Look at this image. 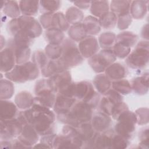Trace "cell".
Segmentation results:
<instances>
[{
    "mask_svg": "<svg viewBox=\"0 0 149 149\" xmlns=\"http://www.w3.org/2000/svg\"><path fill=\"white\" fill-rule=\"evenodd\" d=\"M60 1H40V11L42 14L46 13H55L60 8Z\"/></svg>",
    "mask_w": 149,
    "mask_h": 149,
    "instance_id": "7bdbcfd3",
    "label": "cell"
},
{
    "mask_svg": "<svg viewBox=\"0 0 149 149\" xmlns=\"http://www.w3.org/2000/svg\"><path fill=\"white\" fill-rule=\"evenodd\" d=\"M117 16L111 11L103 15L98 19L101 27L105 29H110L115 27L117 23Z\"/></svg>",
    "mask_w": 149,
    "mask_h": 149,
    "instance_id": "60d3db41",
    "label": "cell"
},
{
    "mask_svg": "<svg viewBox=\"0 0 149 149\" xmlns=\"http://www.w3.org/2000/svg\"><path fill=\"white\" fill-rule=\"evenodd\" d=\"M18 112V108L15 103L8 100H1L0 119L9 120L15 118Z\"/></svg>",
    "mask_w": 149,
    "mask_h": 149,
    "instance_id": "7402d4cb",
    "label": "cell"
},
{
    "mask_svg": "<svg viewBox=\"0 0 149 149\" xmlns=\"http://www.w3.org/2000/svg\"><path fill=\"white\" fill-rule=\"evenodd\" d=\"M16 118L23 126L31 125L41 136L54 133L56 116L51 108L34 104L30 108L19 111Z\"/></svg>",
    "mask_w": 149,
    "mask_h": 149,
    "instance_id": "6da1fadb",
    "label": "cell"
},
{
    "mask_svg": "<svg viewBox=\"0 0 149 149\" xmlns=\"http://www.w3.org/2000/svg\"><path fill=\"white\" fill-rule=\"evenodd\" d=\"M44 52L46 56L52 60L59 59L62 53V47L61 45L48 44L46 45Z\"/></svg>",
    "mask_w": 149,
    "mask_h": 149,
    "instance_id": "ee69618b",
    "label": "cell"
},
{
    "mask_svg": "<svg viewBox=\"0 0 149 149\" xmlns=\"http://www.w3.org/2000/svg\"><path fill=\"white\" fill-rule=\"evenodd\" d=\"M112 87L122 95H127L132 90L130 83L124 79L112 81Z\"/></svg>",
    "mask_w": 149,
    "mask_h": 149,
    "instance_id": "b9f144b4",
    "label": "cell"
},
{
    "mask_svg": "<svg viewBox=\"0 0 149 149\" xmlns=\"http://www.w3.org/2000/svg\"><path fill=\"white\" fill-rule=\"evenodd\" d=\"M74 6L79 9H87L90 7V1H75L73 2Z\"/></svg>",
    "mask_w": 149,
    "mask_h": 149,
    "instance_id": "db71d44e",
    "label": "cell"
},
{
    "mask_svg": "<svg viewBox=\"0 0 149 149\" xmlns=\"http://www.w3.org/2000/svg\"><path fill=\"white\" fill-rule=\"evenodd\" d=\"M48 79L51 88L56 94L63 93L73 82L69 70L57 73Z\"/></svg>",
    "mask_w": 149,
    "mask_h": 149,
    "instance_id": "7c38bea8",
    "label": "cell"
},
{
    "mask_svg": "<svg viewBox=\"0 0 149 149\" xmlns=\"http://www.w3.org/2000/svg\"><path fill=\"white\" fill-rule=\"evenodd\" d=\"M134 113L137 118V124L144 125L148 123V109L147 108H140L136 110Z\"/></svg>",
    "mask_w": 149,
    "mask_h": 149,
    "instance_id": "c3c4849f",
    "label": "cell"
},
{
    "mask_svg": "<svg viewBox=\"0 0 149 149\" xmlns=\"http://www.w3.org/2000/svg\"><path fill=\"white\" fill-rule=\"evenodd\" d=\"M40 69L32 61L22 64H16L9 72L5 73V77L12 82L22 83L37 79L40 74Z\"/></svg>",
    "mask_w": 149,
    "mask_h": 149,
    "instance_id": "5b68a950",
    "label": "cell"
},
{
    "mask_svg": "<svg viewBox=\"0 0 149 149\" xmlns=\"http://www.w3.org/2000/svg\"><path fill=\"white\" fill-rule=\"evenodd\" d=\"M122 101H123V96L112 88L103 94V97L100 99L98 107L100 111L111 116L114 106Z\"/></svg>",
    "mask_w": 149,
    "mask_h": 149,
    "instance_id": "4fadbf2b",
    "label": "cell"
},
{
    "mask_svg": "<svg viewBox=\"0 0 149 149\" xmlns=\"http://www.w3.org/2000/svg\"><path fill=\"white\" fill-rule=\"evenodd\" d=\"M22 129V125L16 118L9 120L0 119L1 140H12L17 138Z\"/></svg>",
    "mask_w": 149,
    "mask_h": 149,
    "instance_id": "8fae6325",
    "label": "cell"
},
{
    "mask_svg": "<svg viewBox=\"0 0 149 149\" xmlns=\"http://www.w3.org/2000/svg\"><path fill=\"white\" fill-rule=\"evenodd\" d=\"M114 127L116 134L130 140L134 136L137 118L134 112L127 110L122 113L117 119Z\"/></svg>",
    "mask_w": 149,
    "mask_h": 149,
    "instance_id": "9c48e42d",
    "label": "cell"
},
{
    "mask_svg": "<svg viewBox=\"0 0 149 149\" xmlns=\"http://www.w3.org/2000/svg\"><path fill=\"white\" fill-rule=\"evenodd\" d=\"M21 14L23 16L33 17L37 15L40 9V1L23 0L19 1Z\"/></svg>",
    "mask_w": 149,
    "mask_h": 149,
    "instance_id": "83f0119b",
    "label": "cell"
},
{
    "mask_svg": "<svg viewBox=\"0 0 149 149\" xmlns=\"http://www.w3.org/2000/svg\"><path fill=\"white\" fill-rule=\"evenodd\" d=\"M104 72L106 76L112 81L123 79L127 75V70L126 67L118 62L113 63L106 69Z\"/></svg>",
    "mask_w": 149,
    "mask_h": 149,
    "instance_id": "603a6c76",
    "label": "cell"
},
{
    "mask_svg": "<svg viewBox=\"0 0 149 149\" xmlns=\"http://www.w3.org/2000/svg\"><path fill=\"white\" fill-rule=\"evenodd\" d=\"M131 47L123 42L116 41L112 48V51L115 56L120 59H125L131 52Z\"/></svg>",
    "mask_w": 149,
    "mask_h": 149,
    "instance_id": "f6af8a7d",
    "label": "cell"
},
{
    "mask_svg": "<svg viewBox=\"0 0 149 149\" xmlns=\"http://www.w3.org/2000/svg\"><path fill=\"white\" fill-rule=\"evenodd\" d=\"M15 103L22 110L30 108L34 104V97L27 91H22L15 96Z\"/></svg>",
    "mask_w": 149,
    "mask_h": 149,
    "instance_id": "d4e9b609",
    "label": "cell"
},
{
    "mask_svg": "<svg viewBox=\"0 0 149 149\" xmlns=\"http://www.w3.org/2000/svg\"><path fill=\"white\" fill-rule=\"evenodd\" d=\"M6 47L13 51L16 58V64H22L29 61L31 56L30 47L17 42L13 38L8 40Z\"/></svg>",
    "mask_w": 149,
    "mask_h": 149,
    "instance_id": "5bb4252c",
    "label": "cell"
},
{
    "mask_svg": "<svg viewBox=\"0 0 149 149\" xmlns=\"http://www.w3.org/2000/svg\"><path fill=\"white\" fill-rule=\"evenodd\" d=\"M49 59L45 52L40 50L36 51L31 56V61L38 66L40 70L42 69L46 65Z\"/></svg>",
    "mask_w": 149,
    "mask_h": 149,
    "instance_id": "bcb514c9",
    "label": "cell"
},
{
    "mask_svg": "<svg viewBox=\"0 0 149 149\" xmlns=\"http://www.w3.org/2000/svg\"><path fill=\"white\" fill-rule=\"evenodd\" d=\"M77 100L72 97L63 94H56L53 111L56 115L64 114L68 112L72 107Z\"/></svg>",
    "mask_w": 149,
    "mask_h": 149,
    "instance_id": "e0dca14e",
    "label": "cell"
},
{
    "mask_svg": "<svg viewBox=\"0 0 149 149\" xmlns=\"http://www.w3.org/2000/svg\"><path fill=\"white\" fill-rule=\"evenodd\" d=\"M116 37L115 33L111 31L102 33L98 38V44L100 47L103 49H112L115 42Z\"/></svg>",
    "mask_w": 149,
    "mask_h": 149,
    "instance_id": "d590c367",
    "label": "cell"
},
{
    "mask_svg": "<svg viewBox=\"0 0 149 149\" xmlns=\"http://www.w3.org/2000/svg\"><path fill=\"white\" fill-rule=\"evenodd\" d=\"M94 109L88 104L77 100L70 110L64 114L56 115L58 120L64 123L74 127L80 124L90 122Z\"/></svg>",
    "mask_w": 149,
    "mask_h": 149,
    "instance_id": "277c9868",
    "label": "cell"
},
{
    "mask_svg": "<svg viewBox=\"0 0 149 149\" xmlns=\"http://www.w3.org/2000/svg\"><path fill=\"white\" fill-rule=\"evenodd\" d=\"M130 144L129 140L115 133L112 139V148H125Z\"/></svg>",
    "mask_w": 149,
    "mask_h": 149,
    "instance_id": "f907efd6",
    "label": "cell"
},
{
    "mask_svg": "<svg viewBox=\"0 0 149 149\" xmlns=\"http://www.w3.org/2000/svg\"><path fill=\"white\" fill-rule=\"evenodd\" d=\"M60 94L83 101L88 104L93 109L98 107L101 99L100 94L95 90L93 84L87 81L72 82L65 91Z\"/></svg>",
    "mask_w": 149,
    "mask_h": 149,
    "instance_id": "3957f363",
    "label": "cell"
},
{
    "mask_svg": "<svg viewBox=\"0 0 149 149\" xmlns=\"http://www.w3.org/2000/svg\"><path fill=\"white\" fill-rule=\"evenodd\" d=\"M0 144H1V147L2 148H12V140H1Z\"/></svg>",
    "mask_w": 149,
    "mask_h": 149,
    "instance_id": "9f6ffc18",
    "label": "cell"
},
{
    "mask_svg": "<svg viewBox=\"0 0 149 149\" xmlns=\"http://www.w3.org/2000/svg\"><path fill=\"white\" fill-rule=\"evenodd\" d=\"M65 70H66V69L61 63L59 59H49L46 65L40 70L41 74L46 78H49Z\"/></svg>",
    "mask_w": 149,
    "mask_h": 149,
    "instance_id": "f1b7e54d",
    "label": "cell"
},
{
    "mask_svg": "<svg viewBox=\"0 0 149 149\" xmlns=\"http://www.w3.org/2000/svg\"><path fill=\"white\" fill-rule=\"evenodd\" d=\"M132 90L138 95H144L148 91V73L146 72L136 77L130 83Z\"/></svg>",
    "mask_w": 149,
    "mask_h": 149,
    "instance_id": "cb8c5ba5",
    "label": "cell"
},
{
    "mask_svg": "<svg viewBox=\"0 0 149 149\" xmlns=\"http://www.w3.org/2000/svg\"><path fill=\"white\" fill-rule=\"evenodd\" d=\"M131 2V1H112L109 5V8L111 12L118 17L130 12Z\"/></svg>",
    "mask_w": 149,
    "mask_h": 149,
    "instance_id": "e575fe53",
    "label": "cell"
},
{
    "mask_svg": "<svg viewBox=\"0 0 149 149\" xmlns=\"http://www.w3.org/2000/svg\"><path fill=\"white\" fill-rule=\"evenodd\" d=\"M148 1H133L131 2L130 13L135 19H142L148 11Z\"/></svg>",
    "mask_w": 149,
    "mask_h": 149,
    "instance_id": "484cf974",
    "label": "cell"
},
{
    "mask_svg": "<svg viewBox=\"0 0 149 149\" xmlns=\"http://www.w3.org/2000/svg\"><path fill=\"white\" fill-rule=\"evenodd\" d=\"M51 91H52L49 86L48 78L40 79L36 82L34 87V93L36 95L42 93Z\"/></svg>",
    "mask_w": 149,
    "mask_h": 149,
    "instance_id": "7dc6e473",
    "label": "cell"
},
{
    "mask_svg": "<svg viewBox=\"0 0 149 149\" xmlns=\"http://www.w3.org/2000/svg\"><path fill=\"white\" fill-rule=\"evenodd\" d=\"M68 35L70 40L76 42L80 41L87 36L82 23L70 26L68 29Z\"/></svg>",
    "mask_w": 149,
    "mask_h": 149,
    "instance_id": "836d02e7",
    "label": "cell"
},
{
    "mask_svg": "<svg viewBox=\"0 0 149 149\" xmlns=\"http://www.w3.org/2000/svg\"><path fill=\"white\" fill-rule=\"evenodd\" d=\"M77 133L83 142L84 148H88L98 133L93 127L90 122L80 124L76 127Z\"/></svg>",
    "mask_w": 149,
    "mask_h": 149,
    "instance_id": "ffe728a7",
    "label": "cell"
},
{
    "mask_svg": "<svg viewBox=\"0 0 149 149\" xmlns=\"http://www.w3.org/2000/svg\"><path fill=\"white\" fill-rule=\"evenodd\" d=\"M90 123L97 132L101 133L109 129L112 121L111 116L99 111L93 113Z\"/></svg>",
    "mask_w": 149,
    "mask_h": 149,
    "instance_id": "ac0fdd59",
    "label": "cell"
},
{
    "mask_svg": "<svg viewBox=\"0 0 149 149\" xmlns=\"http://www.w3.org/2000/svg\"><path fill=\"white\" fill-rule=\"evenodd\" d=\"M39 137L40 135L33 126L28 123L23 126L22 132L17 138L29 148H33L38 141Z\"/></svg>",
    "mask_w": 149,
    "mask_h": 149,
    "instance_id": "d6986e66",
    "label": "cell"
},
{
    "mask_svg": "<svg viewBox=\"0 0 149 149\" xmlns=\"http://www.w3.org/2000/svg\"><path fill=\"white\" fill-rule=\"evenodd\" d=\"M117 19V26L120 30L127 29L132 22V17L130 12L118 16Z\"/></svg>",
    "mask_w": 149,
    "mask_h": 149,
    "instance_id": "681fc988",
    "label": "cell"
},
{
    "mask_svg": "<svg viewBox=\"0 0 149 149\" xmlns=\"http://www.w3.org/2000/svg\"><path fill=\"white\" fill-rule=\"evenodd\" d=\"M141 36L142 37L148 41V24H145L141 30Z\"/></svg>",
    "mask_w": 149,
    "mask_h": 149,
    "instance_id": "11a10c76",
    "label": "cell"
},
{
    "mask_svg": "<svg viewBox=\"0 0 149 149\" xmlns=\"http://www.w3.org/2000/svg\"><path fill=\"white\" fill-rule=\"evenodd\" d=\"M93 84L96 91L100 94H104L112 87V81L105 73H98L93 81Z\"/></svg>",
    "mask_w": 149,
    "mask_h": 149,
    "instance_id": "4316f807",
    "label": "cell"
},
{
    "mask_svg": "<svg viewBox=\"0 0 149 149\" xmlns=\"http://www.w3.org/2000/svg\"><path fill=\"white\" fill-rule=\"evenodd\" d=\"M116 60V57L112 49H102L89 58L88 63L94 72L97 73H102Z\"/></svg>",
    "mask_w": 149,
    "mask_h": 149,
    "instance_id": "30bf717a",
    "label": "cell"
},
{
    "mask_svg": "<svg viewBox=\"0 0 149 149\" xmlns=\"http://www.w3.org/2000/svg\"><path fill=\"white\" fill-rule=\"evenodd\" d=\"M138 36L131 31H125L118 34L116 37V41L121 42L129 45L131 48L137 44Z\"/></svg>",
    "mask_w": 149,
    "mask_h": 149,
    "instance_id": "ab89813d",
    "label": "cell"
},
{
    "mask_svg": "<svg viewBox=\"0 0 149 149\" xmlns=\"http://www.w3.org/2000/svg\"><path fill=\"white\" fill-rule=\"evenodd\" d=\"M6 29L15 41L29 47L42 31L41 25L34 17L23 15L9 20Z\"/></svg>",
    "mask_w": 149,
    "mask_h": 149,
    "instance_id": "7a4b0ae2",
    "label": "cell"
},
{
    "mask_svg": "<svg viewBox=\"0 0 149 149\" xmlns=\"http://www.w3.org/2000/svg\"><path fill=\"white\" fill-rule=\"evenodd\" d=\"M140 143L139 147L142 148H148V127L141 129L139 134Z\"/></svg>",
    "mask_w": 149,
    "mask_h": 149,
    "instance_id": "f5cc1de1",
    "label": "cell"
},
{
    "mask_svg": "<svg viewBox=\"0 0 149 149\" xmlns=\"http://www.w3.org/2000/svg\"><path fill=\"white\" fill-rule=\"evenodd\" d=\"M61 45L62 53L59 61L66 70L80 65L83 62V57L74 41L70 38H65Z\"/></svg>",
    "mask_w": 149,
    "mask_h": 149,
    "instance_id": "8992f818",
    "label": "cell"
},
{
    "mask_svg": "<svg viewBox=\"0 0 149 149\" xmlns=\"http://www.w3.org/2000/svg\"><path fill=\"white\" fill-rule=\"evenodd\" d=\"M148 56V41H141L136 45L134 49L126 57V63L132 69L140 70L147 66Z\"/></svg>",
    "mask_w": 149,
    "mask_h": 149,
    "instance_id": "ba28073f",
    "label": "cell"
},
{
    "mask_svg": "<svg viewBox=\"0 0 149 149\" xmlns=\"http://www.w3.org/2000/svg\"><path fill=\"white\" fill-rule=\"evenodd\" d=\"M45 40L49 44H61L65 39L63 32L56 29L46 30L45 32Z\"/></svg>",
    "mask_w": 149,
    "mask_h": 149,
    "instance_id": "f35d334b",
    "label": "cell"
},
{
    "mask_svg": "<svg viewBox=\"0 0 149 149\" xmlns=\"http://www.w3.org/2000/svg\"><path fill=\"white\" fill-rule=\"evenodd\" d=\"M82 24L87 36H96L101 31L98 19L93 16H88L84 18Z\"/></svg>",
    "mask_w": 149,
    "mask_h": 149,
    "instance_id": "f546056e",
    "label": "cell"
},
{
    "mask_svg": "<svg viewBox=\"0 0 149 149\" xmlns=\"http://www.w3.org/2000/svg\"><path fill=\"white\" fill-rule=\"evenodd\" d=\"M129 110L128 105L124 102L122 101L116 104L113 108L111 116L114 120H117L118 117L124 112Z\"/></svg>",
    "mask_w": 149,
    "mask_h": 149,
    "instance_id": "816d5d0a",
    "label": "cell"
},
{
    "mask_svg": "<svg viewBox=\"0 0 149 149\" xmlns=\"http://www.w3.org/2000/svg\"><path fill=\"white\" fill-rule=\"evenodd\" d=\"M56 94L53 91L41 93L34 97V104H38L49 108H52L55 101Z\"/></svg>",
    "mask_w": 149,
    "mask_h": 149,
    "instance_id": "1f68e13d",
    "label": "cell"
},
{
    "mask_svg": "<svg viewBox=\"0 0 149 149\" xmlns=\"http://www.w3.org/2000/svg\"><path fill=\"white\" fill-rule=\"evenodd\" d=\"M5 15L10 18L15 19L21 15L19 2L16 1H5V5L1 9Z\"/></svg>",
    "mask_w": 149,
    "mask_h": 149,
    "instance_id": "d6a6232c",
    "label": "cell"
},
{
    "mask_svg": "<svg viewBox=\"0 0 149 149\" xmlns=\"http://www.w3.org/2000/svg\"><path fill=\"white\" fill-rule=\"evenodd\" d=\"M90 9L93 16L99 19L109 12V2L108 1H91Z\"/></svg>",
    "mask_w": 149,
    "mask_h": 149,
    "instance_id": "4dcf8cb0",
    "label": "cell"
},
{
    "mask_svg": "<svg viewBox=\"0 0 149 149\" xmlns=\"http://www.w3.org/2000/svg\"><path fill=\"white\" fill-rule=\"evenodd\" d=\"M15 87L13 82L8 79H1L0 98L1 100L10 99L13 95Z\"/></svg>",
    "mask_w": 149,
    "mask_h": 149,
    "instance_id": "74e56055",
    "label": "cell"
},
{
    "mask_svg": "<svg viewBox=\"0 0 149 149\" xmlns=\"http://www.w3.org/2000/svg\"><path fill=\"white\" fill-rule=\"evenodd\" d=\"M65 17L68 23L72 25L81 23L84 19L83 12L76 6L69 7L65 13Z\"/></svg>",
    "mask_w": 149,
    "mask_h": 149,
    "instance_id": "8d00e7d4",
    "label": "cell"
},
{
    "mask_svg": "<svg viewBox=\"0 0 149 149\" xmlns=\"http://www.w3.org/2000/svg\"><path fill=\"white\" fill-rule=\"evenodd\" d=\"M78 48L83 58H89L99 51L100 45L98 40L95 37L87 36L79 41Z\"/></svg>",
    "mask_w": 149,
    "mask_h": 149,
    "instance_id": "9a60e30c",
    "label": "cell"
},
{
    "mask_svg": "<svg viewBox=\"0 0 149 149\" xmlns=\"http://www.w3.org/2000/svg\"><path fill=\"white\" fill-rule=\"evenodd\" d=\"M114 134L115 132L111 129L104 132H98L88 148H112V139Z\"/></svg>",
    "mask_w": 149,
    "mask_h": 149,
    "instance_id": "2e32d148",
    "label": "cell"
},
{
    "mask_svg": "<svg viewBox=\"0 0 149 149\" xmlns=\"http://www.w3.org/2000/svg\"><path fill=\"white\" fill-rule=\"evenodd\" d=\"M83 142L74 126L65 125L62 133L56 134L54 141V148H79L83 147Z\"/></svg>",
    "mask_w": 149,
    "mask_h": 149,
    "instance_id": "52a82bcc",
    "label": "cell"
},
{
    "mask_svg": "<svg viewBox=\"0 0 149 149\" xmlns=\"http://www.w3.org/2000/svg\"><path fill=\"white\" fill-rule=\"evenodd\" d=\"M16 65V58L13 51L6 47L1 51V72L7 73L10 71Z\"/></svg>",
    "mask_w": 149,
    "mask_h": 149,
    "instance_id": "44dd1931",
    "label": "cell"
}]
</instances>
